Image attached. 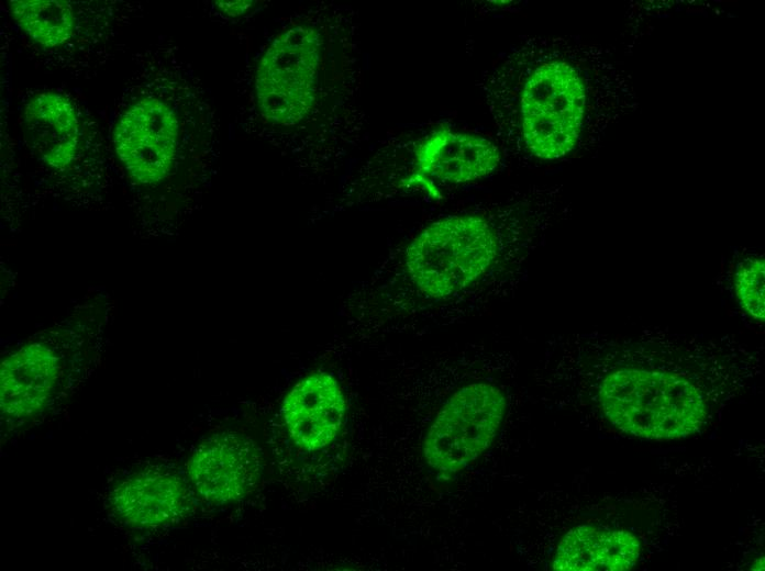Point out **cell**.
<instances>
[{
	"mask_svg": "<svg viewBox=\"0 0 765 571\" xmlns=\"http://www.w3.org/2000/svg\"><path fill=\"white\" fill-rule=\"evenodd\" d=\"M506 387L490 377L463 380L442 402L423 440V457L439 478L450 480L494 443L506 416Z\"/></svg>",
	"mask_w": 765,
	"mask_h": 571,
	"instance_id": "obj_6",
	"label": "cell"
},
{
	"mask_svg": "<svg viewBox=\"0 0 765 571\" xmlns=\"http://www.w3.org/2000/svg\"><path fill=\"white\" fill-rule=\"evenodd\" d=\"M252 1H218L217 5L230 15H239L251 7Z\"/></svg>",
	"mask_w": 765,
	"mask_h": 571,
	"instance_id": "obj_17",
	"label": "cell"
},
{
	"mask_svg": "<svg viewBox=\"0 0 765 571\" xmlns=\"http://www.w3.org/2000/svg\"><path fill=\"white\" fill-rule=\"evenodd\" d=\"M21 145L44 172L75 179L112 157L107 127L73 92L36 86L19 92Z\"/></svg>",
	"mask_w": 765,
	"mask_h": 571,
	"instance_id": "obj_5",
	"label": "cell"
},
{
	"mask_svg": "<svg viewBox=\"0 0 765 571\" xmlns=\"http://www.w3.org/2000/svg\"><path fill=\"white\" fill-rule=\"evenodd\" d=\"M64 355L46 340L31 342L0 366L2 427L21 428L43 416L56 400L65 374Z\"/></svg>",
	"mask_w": 765,
	"mask_h": 571,
	"instance_id": "obj_9",
	"label": "cell"
},
{
	"mask_svg": "<svg viewBox=\"0 0 765 571\" xmlns=\"http://www.w3.org/2000/svg\"><path fill=\"white\" fill-rule=\"evenodd\" d=\"M110 505L120 522L135 529H157L185 519L193 502L176 471L151 468L130 474L111 492Z\"/></svg>",
	"mask_w": 765,
	"mask_h": 571,
	"instance_id": "obj_13",
	"label": "cell"
},
{
	"mask_svg": "<svg viewBox=\"0 0 765 571\" xmlns=\"http://www.w3.org/2000/svg\"><path fill=\"white\" fill-rule=\"evenodd\" d=\"M765 260L761 255H747L740 260L733 273V287L736 302L753 320L763 322Z\"/></svg>",
	"mask_w": 765,
	"mask_h": 571,
	"instance_id": "obj_15",
	"label": "cell"
},
{
	"mask_svg": "<svg viewBox=\"0 0 765 571\" xmlns=\"http://www.w3.org/2000/svg\"><path fill=\"white\" fill-rule=\"evenodd\" d=\"M7 7L26 57L74 80L91 79L111 64L144 12L140 2L122 0H9Z\"/></svg>",
	"mask_w": 765,
	"mask_h": 571,
	"instance_id": "obj_4",
	"label": "cell"
},
{
	"mask_svg": "<svg viewBox=\"0 0 765 571\" xmlns=\"http://www.w3.org/2000/svg\"><path fill=\"white\" fill-rule=\"evenodd\" d=\"M751 569H752V570H758V571L764 570V557L757 558V559L753 562Z\"/></svg>",
	"mask_w": 765,
	"mask_h": 571,
	"instance_id": "obj_18",
	"label": "cell"
},
{
	"mask_svg": "<svg viewBox=\"0 0 765 571\" xmlns=\"http://www.w3.org/2000/svg\"><path fill=\"white\" fill-rule=\"evenodd\" d=\"M587 92L577 68L561 59L543 61L525 78L519 99L523 143L534 157L556 160L577 145Z\"/></svg>",
	"mask_w": 765,
	"mask_h": 571,
	"instance_id": "obj_7",
	"label": "cell"
},
{
	"mask_svg": "<svg viewBox=\"0 0 765 571\" xmlns=\"http://www.w3.org/2000/svg\"><path fill=\"white\" fill-rule=\"evenodd\" d=\"M501 154L489 139L464 132L440 128L414 152L412 171L400 186L437 197L442 188L484 179L499 167Z\"/></svg>",
	"mask_w": 765,
	"mask_h": 571,
	"instance_id": "obj_11",
	"label": "cell"
},
{
	"mask_svg": "<svg viewBox=\"0 0 765 571\" xmlns=\"http://www.w3.org/2000/svg\"><path fill=\"white\" fill-rule=\"evenodd\" d=\"M263 457L258 446L235 432L214 434L197 446L187 462L195 493L213 505L236 503L258 485Z\"/></svg>",
	"mask_w": 765,
	"mask_h": 571,
	"instance_id": "obj_10",
	"label": "cell"
},
{
	"mask_svg": "<svg viewBox=\"0 0 765 571\" xmlns=\"http://www.w3.org/2000/svg\"><path fill=\"white\" fill-rule=\"evenodd\" d=\"M640 551V541L631 531L608 529L606 570L625 571L632 569L637 562Z\"/></svg>",
	"mask_w": 765,
	"mask_h": 571,
	"instance_id": "obj_16",
	"label": "cell"
},
{
	"mask_svg": "<svg viewBox=\"0 0 765 571\" xmlns=\"http://www.w3.org/2000/svg\"><path fill=\"white\" fill-rule=\"evenodd\" d=\"M184 66L170 40L141 47L111 107L112 158L145 194L163 190L190 155L210 145L208 105Z\"/></svg>",
	"mask_w": 765,
	"mask_h": 571,
	"instance_id": "obj_3",
	"label": "cell"
},
{
	"mask_svg": "<svg viewBox=\"0 0 765 571\" xmlns=\"http://www.w3.org/2000/svg\"><path fill=\"white\" fill-rule=\"evenodd\" d=\"M320 35L309 25L280 34L260 58L255 93L262 114L292 125L313 108L319 85Z\"/></svg>",
	"mask_w": 765,
	"mask_h": 571,
	"instance_id": "obj_8",
	"label": "cell"
},
{
	"mask_svg": "<svg viewBox=\"0 0 765 571\" xmlns=\"http://www.w3.org/2000/svg\"><path fill=\"white\" fill-rule=\"evenodd\" d=\"M555 190L474 205L426 224L403 248L399 275L412 311L445 324L511 298L556 215Z\"/></svg>",
	"mask_w": 765,
	"mask_h": 571,
	"instance_id": "obj_2",
	"label": "cell"
},
{
	"mask_svg": "<svg viewBox=\"0 0 765 571\" xmlns=\"http://www.w3.org/2000/svg\"><path fill=\"white\" fill-rule=\"evenodd\" d=\"M554 347L548 382L566 384L619 430L653 440L699 432L761 369L760 355L733 338L653 329L580 335Z\"/></svg>",
	"mask_w": 765,
	"mask_h": 571,
	"instance_id": "obj_1",
	"label": "cell"
},
{
	"mask_svg": "<svg viewBox=\"0 0 765 571\" xmlns=\"http://www.w3.org/2000/svg\"><path fill=\"white\" fill-rule=\"evenodd\" d=\"M608 529L591 524L578 525L568 530L557 546L553 570L594 571L606 570Z\"/></svg>",
	"mask_w": 765,
	"mask_h": 571,
	"instance_id": "obj_14",
	"label": "cell"
},
{
	"mask_svg": "<svg viewBox=\"0 0 765 571\" xmlns=\"http://www.w3.org/2000/svg\"><path fill=\"white\" fill-rule=\"evenodd\" d=\"M347 403L336 378L313 372L301 378L285 395L280 414L291 441L302 451L325 449L340 436Z\"/></svg>",
	"mask_w": 765,
	"mask_h": 571,
	"instance_id": "obj_12",
	"label": "cell"
}]
</instances>
